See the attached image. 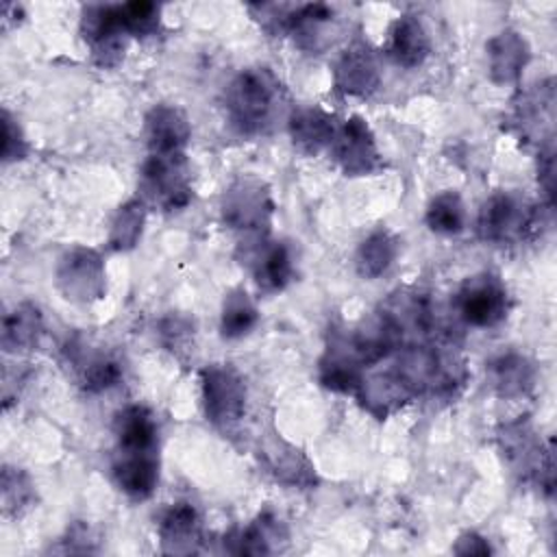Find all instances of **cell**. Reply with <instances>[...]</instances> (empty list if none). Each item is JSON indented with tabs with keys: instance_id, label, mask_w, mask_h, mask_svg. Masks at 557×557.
Here are the masks:
<instances>
[{
	"instance_id": "obj_1",
	"label": "cell",
	"mask_w": 557,
	"mask_h": 557,
	"mask_svg": "<svg viewBox=\"0 0 557 557\" xmlns=\"http://www.w3.org/2000/svg\"><path fill=\"white\" fill-rule=\"evenodd\" d=\"M283 96V85L270 67L237 72L224 94L231 126L242 135L265 133L281 111Z\"/></svg>"
},
{
	"instance_id": "obj_2",
	"label": "cell",
	"mask_w": 557,
	"mask_h": 557,
	"mask_svg": "<svg viewBox=\"0 0 557 557\" xmlns=\"http://www.w3.org/2000/svg\"><path fill=\"white\" fill-rule=\"evenodd\" d=\"M550 207H533L513 191L492 194L479 209L476 233L483 242L505 244L522 237H537L546 226Z\"/></svg>"
},
{
	"instance_id": "obj_3",
	"label": "cell",
	"mask_w": 557,
	"mask_h": 557,
	"mask_svg": "<svg viewBox=\"0 0 557 557\" xmlns=\"http://www.w3.org/2000/svg\"><path fill=\"white\" fill-rule=\"evenodd\" d=\"M139 191L144 205L159 207L161 211H181L191 198V172L185 152L148 154L139 172Z\"/></svg>"
},
{
	"instance_id": "obj_4",
	"label": "cell",
	"mask_w": 557,
	"mask_h": 557,
	"mask_svg": "<svg viewBox=\"0 0 557 557\" xmlns=\"http://www.w3.org/2000/svg\"><path fill=\"white\" fill-rule=\"evenodd\" d=\"M500 450L511 470L522 481H535L546 494H553L555 461L553 446H544L527 418L511 420L498 431Z\"/></svg>"
},
{
	"instance_id": "obj_5",
	"label": "cell",
	"mask_w": 557,
	"mask_h": 557,
	"mask_svg": "<svg viewBox=\"0 0 557 557\" xmlns=\"http://www.w3.org/2000/svg\"><path fill=\"white\" fill-rule=\"evenodd\" d=\"M200 396L207 420L218 429L237 424L246 413V383L228 363H211L200 370Z\"/></svg>"
},
{
	"instance_id": "obj_6",
	"label": "cell",
	"mask_w": 557,
	"mask_h": 557,
	"mask_svg": "<svg viewBox=\"0 0 557 557\" xmlns=\"http://www.w3.org/2000/svg\"><path fill=\"white\" fill-rule=\"evenodd\" d=\"M220 213L226 226L246 233L268 231L274 213L270 187L257 176L235 178L222 194Z\"/></svg>"
},
{
	"instance_id": "obj_7",
	"label": "cell",
	"mask_w": 557,
	"mask_h": 557,
	"mask_svg": "<svg viewBox=\"0 0 557 557\" xmlns=\"http://www.w3.org/2000/svg\"><path fill=\"white\" fill-rule=\"evenodd\" d=\"M455 309L466 324L490 329L507 318L509 292L496 274L481 272L461 283L455 296Z\"/></svg>"
},
{
	"instance_id": "obj_8",
	"label": "cell",
	"mask_w": 557,
	"mask_h": 557,
	"mask_svg": "<svg viewBox=\"0 0 557 557\" xmlns=\"http://www.w3.org/2000/svg\"><path fill=\"white\" fill-rule=\"evenodd\" d=\"M54 283L72 302H94L107 294V270L102 257L85 246L65 250L54 270Z\"/></svg>"
},
{
	"instance_id": "obj_9",
	"label": "cell",
	"mask_w": 557,
	"mask_h": 557,
	"mask_svg": "<svg viewBox=\"0 0 557 557\" xmlns=\"http://www.w3.org/2000/svg\"><path fill=\"white\" fill-rule=\"evenodd\" d=\"M81 35L100 67L117 65L124 57L128 37L120 15V4L85 7L81 17Z\"/></svg>"
},
{
	"instance_id": "obj_10",
	"label": "cell",
	"mask_w": 557,
	"mask_h": 557,
	"mask_svg": "<svg viewBox=\"0 0 557 557\" xmlns=\"http://www.w3.org/2000/svg\"><path fill=\"white\" fill-rule=\"evenodd\" d=\"M331 154L346 176H368L383 168L374 133L361 115H350L337 126Z\"/></svg>"
},
{
	"instance_id": "obj_11",
	"label": "cell",
	"mask_w": 557,
	"mask_h": 557,
	"mask_svg": "<svg viewBox=\"0 0 557 557\" xmlns=\"http://www.w3.org/2000/svg\"><path fill=\"white\" fill-rule=\"evenodd\" d=\"M244 261L250 268L257 287L265 294L285 289L296 276V259L287 242L257 237L255 242L246 244Z\"/></svg>"
},
{
	"instance_id": "obj_12",
	"label": "cell",
	"mask_w": 557,
	"mask_h": 557,
	"mask_svg": "<svg viewBox=\"0 0 557 557\" xmlns=\"http://www.w3.org/2000/svg\"><path fill=\"white\" fill-rule=\"evenodd\" d=\"M361 352L355 344L352 331H335L322 359H320V383L326 389L348 394L357 389L363 370Z\"/></svg>"
},
{
	"instance_id": "obj_13",
	"label": "cell",
	"mask_w": 557,
	"mask_h": 557,
	"mask_svg": "<svg viewBox=\"0 0 557 557\" xmlns=\"http://www.w3.org/2000/svg\"><path fill=\"white\" fill-rule=\"evenodd\" d=\"M333 81L335 89L344 96L366 98L372 91H376L381 74L368 44L355 41L339 54L333 67Z\"/></svg>"
},
{
	"instance_id": "obj_14",
	"label": "cell",
	"mask_w": 557,
	"mask_h": 557,
	"mask_svg": "<svg viewBox=\"0 0 557 557\" xmlns=\"http://www.w3.org/2000/svg\"><path fill=\"white\" fill-rule=\"evenodd\" d=\"M144 137L150 154L185 152L191 126L185 111L176 104H154L144 120Z\"/></svg>"
},
{
	"instance_id": "obj_15",
	"label": "cell",
	"mask_w": 557,
	"mask_h": 557,
	"mask_svg": "<svg viewBox=\"0 0 557 557\" xmlns=\"http://www.w3.org/2000/svg\"><path fill=\"white\" fill-rule=\"evenodd\" d=\"M161 550L170 555H189L200 548L202 522L200 513L191 503L170 505L157 527Z\"/></svg>"
},
{
	"instance_id": "obj_16",
	"label": "cell",
	"mask_w": 557,
	"mask_h": 557,
	"mask_svg": "<svg viewBox=\"0 0 557 557\" xmlns=\"http://www.w3.org/2000/svg\"><path fill=\"white\" fill-rule=\"evenodd\" d=\"M485 50L490 78L498 85L516 83L531 59V48L527 39L513 28H505L490 37Z\"/></svg>"
},
{
	"instance_id": "obj_17",
	"label": "cell",
	"mask_w": 557,
	"mask_h": 557,
	"mask_svg": "<svg viewBox=\"0 0 557 557\" xmlns=\"http://www.w3.org/2000/svg\"><path fill=\"white\" fill-rule=\"evenodd\" d=\"M281 542H287L283 520L272 511H261L250 524L224 537V550L235 555H270L281 548Z\"/></svg>"
},
{
	"instance_id": "obj_18",
	"label": "cell",
	"mask_w": 557,
	"mask_h": 557,
	"mask_svg": "<svg viewBox=\"0 0 557 557\" xmlns=\"http://www.w3.org/2000/svg\"><path fill=\"white\" fill-rule=\"evenodd\" d=\"M120 455L157 453L159 426L152 411L144 405H128L115 416L113 424Z\"/></svg>"
},
{
	"instance_id": "obj_19",
	"label": "cell",
	"mask_w": 557,
	"mask_h": 557,
	"mask_svg": "<svg viewBox=\"0 0 557 557\" xmlns=\"http://www.w3.org/2000/svg\"><path fill=\"white\" fill-rule=\"evenodd\" d=\"M359 403L370 411L374 418H387L389 413L398 411L413 398V392L405 385V381L394 372H381L372 376H361L355 389Z\"/></svg>"
},
{
	"instance_id": "obj_20",
	"label": "cell",
	"mask_w": 557,
	"mask_h": 557,
	"mask_svg": "<svg viewBox=\"0 0 557 557\" xmlns=\"http://www.w3.org/2000/svg\"><path fill=\"white\" fill-rule=\"evenodd\" d=\"M487 381L500 398H522L535 387V366L522 352H500L487 363Z\"/></svg>"
},
{
	"instance_id": "obj_21",
	"label": "cell",
	"mask_w": 557,
	"mask_h": 557,
	"mask_svg": "<svg viewBox=\"0 0 557 557\" xmlns=\"http://www.w3.org/2000/svg\"><path fill=\"white\" fill-rule=\"evenodd\" d=\"M337 122L320 107H296L289 113L287 128L294 146L307 154H315L322 148H331L337 131Z\"/></svg>"
},
{
	"instance_id": "obj_22",
	"label": "cell",
	"mask_w": 557,
	"mask_h": 557,
	"mask_svg": "<svg viewBox=\"0 0 557 557\" xmlns=\"http://www.w3.org/2000/svg\"><path fill=\"white\" fill-rule=\"evenodd\" d=\"M431 52V39L416 15H400L389 28L387 54L403 67H418Z\"/></svg>"
},
{
	"instance_id": "obj_23",
	"label": "cell",
	"mask_w": 557,
	"mask_h": 557,
	"mask_svg": "<svg viewBox=\"0 0 557 557\" xmlns=\"http://www.w3.org/2000/svg\"><path fill=\"white\" fill-rule=\"evenodd\" d=\"M113 479L117 487L133 500H146L159 485V457L146 455H120L113 463Z\"/></svg>"
},
{
	"instance_id": "obj_24",
	"label": "cell",
	"mask_w": 557,
	"mask_h": 557,
	"mask_svg": "<svg viewBox=\"0 0 557 557\" xmlns=\"http://www.w3.org/2000/svg\"><path fill=\"white\" fill-rule=\"evenodd\" d=\"M44 335V315L37 305L20 302L2 318V348L4 352L33 350Z\"/></svg>"
},
{
	"instance_id": "obj_25",
	"label": "cell",
	"mask_w": 557,
	"mask_h": 557,
	"mask_svg": "<svg viewBox=\"0 0 557 557\" xmlns=\"http://www.w3.org/2000/svg\"><path fill=\"white\" fill-rule=\"evenodd\" d=\"M396 255H398L396 235L387 228H376L357 248V255H355L357 274L366 281L379 278L396 261Z\"/></svg>"
},
{
	"instance_id": "obj_26",
	"label": "cell",
	"mask_w": 557,
	"mask_h": 557,
	"mask_svg": "<svg viewBox=\"0 0 557 557\" xmlns=\"http://www.w3.org/2000/svg\"><path fill=\"white\" fill-rule=\"evenodd\" d=\"M259 322V309L252 296L244 287H233L224 294L220 313V333L226 339H239L248 335Z\"/></svg>"
},
{
	"instance_id": "obj_27",
	"label": "cell",
	"mask_w": 557,
	"mask_h": 557,
	"mask_svg": "<svg viewBox=\"0 0 557 557\" xmlns=\"http://www.w3.org/2000/svg\"><path fill=\"white\" fill-rule=\"evenodd\" d=\"M72 363L78 370L81 385L89 394H100L115 387L122 379V366L117 359L104 352L85 355V350H76Z\"/></svg>"
},
{
	"instance_id": "obj_28",
	"label": "cell",
	"mask_w": 557,
	"mask_h": 557,
	"mask_svg": "<svg viewBox=\"0 0 557 557\" xmlns=\"http://www.w3.org/2000/svg\"><path fill=\"white\" fill-rule=\"evenodd\" d=\"M424 220L433 233L457 235L466 226V205L455 189L440 191L431 198Z\"/></svg>"
},
{
	"instance_id": "obj_29",
	"label": "cell",
	"mask_w": 557,
	"mask_h": 557,
	"mask_svg": "<svg viewBox=\"0 0 557 557\" xmlns=\"http://www.w3.org/2000/svg\"><path fill=\"white\" fill-rule=\"evenodd\" d=\"M144 222H146L144 200L137 198V200L124 202L111 222V231H109V239H107L109 248L115 252H126V250L135 248L137 242L141 239Z\"/></svg>"
},
{
	"instance_id": "obj_30",
	"label": "cell",
	"mask_w": 557,
	"mask_h": 557,
	"mask_svg": "<svg viewBox=\"0 0 557 557\" xmlns=\"http://www.w3.org/2000/svg\"><path fill=\"white\" fill-rule=\"evenodd\" d=\"M268 468L276 476V481H283L287 485L309 487L311 483H315L313 466L302 457L300 450L285 444L268 450Z\"/></svg>"
},
{
	"instance_id": "obj_31",
	"label": "cell",
	"mask_w": 557,
	"mask_h": 557,
	"mask_svg": "<svg viewBox=\"0 0 557 557\" xmlns=\"http://www.w3.org/2000/svg\"><path fill=\"white\" fill-rule=\"evenodd\" d=\"M0 494H2L4 516H20L35 500V490H33V483L26 476V472L20 468H11V466L2 468Z\"/></svg>"
},
{
	"instance_id": "obj_32",
	"label": "cell",
	"mask_w": 557,
	"mask_h": 557,
	"mask_svg": "<svg viewBox=\"0 0 557 557\" xmlns=\"http://www.w3.org/2000/svg\"><path fill=\"white\" fill-rule=\"evenodd\" d=\"M120 15L126 33L133 37H150L161 24V7L146 0L120 4Z\"/></svg>"
},
{
	"instance_id": "obj_33",
	"label": "cell",
	"mask_w": 557,
	"mask_h": 557,
	"mask_svg": "<svg viewBox=\"0 0 557 557\" xmlns=\"http://www.w3.org/2000/svg\"><path fill=\"white\" fill-rule=\"evenodd\" d=\"M161 342L172 350L176 352L178 357L183 352H189L191 346H194V326L187 318L183 315H168L163 322H161Z\"/></svg>"
},
{
	"instance_id": "obj_34",
	"label": "cell",
	"mask_w": 557,
	"mask_h": 557,
	"mask_svg": "<svg viewBox=\"0 0 557 557\" xmlns=\"http://www.w3.org/2000/svg\"><path fill=\"white\" fill-rule=\"evenodd\" d=\"M28 154V141L17 120L4 109L2 111V161L13 163Z\"/></svg>"
},
{
	"instance_id": "obj_35",
	"label": "cell",
	"mask_w": 557,
	"mask_h": 557,
	"mask_svg": "<svg viewBox=\"0 0 557 557\" xmlns=\"http://www.w3.org/2000/svg\"><path fill=\"white\" fill-rule=\"evenodd\" d=\"M537 181L546 196V205L553 207V189H555V146L553 137L540 146V159H537Z\"/></svg>"
},
{
	"instance_id": "obj_36",
	"label": "cell",
	"mask_w": 557,
	"mask_h": 557,
	"mask_svg": "<svg viewBox=\"0 0 557 557\" xmlns=\"http://www.w3.org/2000/svg\"><path fill=\"white\" fill-rule=\"evenodd\" d=\"M453 553L457 555H490L492 546L487 544V540L474 531H468L463 535H459L457 544L453 546Z\"/></svg>"
}]
</instances>
